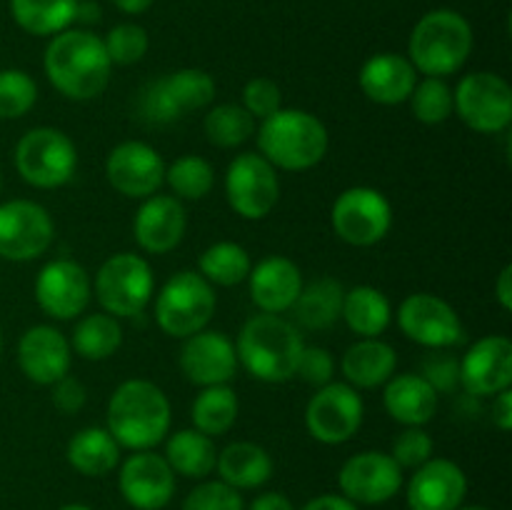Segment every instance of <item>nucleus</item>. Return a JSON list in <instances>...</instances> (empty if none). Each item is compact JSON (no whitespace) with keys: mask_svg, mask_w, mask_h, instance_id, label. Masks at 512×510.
Instances as JSON below:
<instances>
[{"mask_svg":"<svg viewBox=\"0 0 512 510\" xmlns=\"http://www.w3.org/2000/svg\"><path fill=\"white\" fill-rule=\"evenodd\" d=\"M45 78L68 100H93L105 93L113 73L103 38L83 28L53 35L43 55Z\"/></svg>","mask_w":512,"mask_h":510,"instance_id":"obj_1","label":"nucleus"},{"mask_svg":"<svg viewBox=\"0 0 512 510\" xmlns=\"http://www.w3.org/2000/svg\"><path fill=\"white\" fill-rule=\"evenodd\" d=\"M170 400L155 383L143 378L125 380L108 403V430L120 448L153 450L170 433Z\"/></svg>","mask_w":512,"mask_h":510,"instance_id":"obj_2","label":"nucleus"},{"mask_svg":"<svg viewBox=\"0 0 512 510\" xmlns=\"http://www.w3.org/2000/svg\"><path fill=\"white\" fill-rule=\"evenodd\" d=\"M303 348L300 330L275 313H258L245 320L235 343L238 363L263 383H285L295 378Z\"/></svg>","mask_w":512,"mask_h":510,"instance_id":"obj_3","label":"nucleus"},{"mask_svg":"<svg viewBox=\"0 0 512 510\" xmlns=\"http://www.w3.org/2000/svg\"><path fill=\"white\" fill-rule=\"evenodd\" d=\"M330 148L328 128L318 115L300 108H280L258 128V150L275 170L303 173L315 168Z\"/></svg>","mask_w":512,"mask_h":510,"instance_id":"obj_4","label":"nucleus"},{"mask_svg":"<svg viewBox=\"0 0 512 510\" xmlns=\"http://www.w3.org/2000/svg\"><path fill=\"white\" fill-rule=\"evenodd\" d=\"M473 53V25L458 10L438 8L415 23L408 40V60L425 78H448Z\"/></svg>","mask_w":512,"mask_h":510,"instance_id":"obj_5","label":"nucleus"},{"mask_svg":"<svg viewBox=\"0 0 512 510\" xmlns=\"http://www.w3.org/2000/svg\"><path fill=\"white\" fill-rule=\"evenodd\" d=\"M218 298L208 280L193 270H180L155 298V323L170 338H190L208 328Z\"/></svg>","mask_w":512,"mask_h":510,"instance_id":"obj_6","label":"nucleus"},{"mask_svg":"<svg viewBox=\"0 0 512 510\" xmlns=\"http://www.w3.org/2000/svg\"><path fill=\"white\" fill-rule=\"evenodd\" d=\"M153 268L135 253H115L95 273V298L113 318H135L153 300Z\"/></svg>","mask_w":512,"mask_h":510,"instance_id":"obj_7","label":"nucleus"},{"mask_svg":"<svg viewBox=\"0 0 512 510\" xmlns=\"http://www.w3.org/2000/svg\"><path fill=\"white\" fill-rule=\"evenodd\" d=\"M15 168L20 178L40 190H53L70 183L78 168V150L73 140L58 128H33L15 145Z\"/></svg>","mask_w":512,"mask_h":510,"instance_id":"obj_8","label":"nucleus"},{"mask_svg":"<svg viewBox=\"0 0 512 510\" xmlns=\"http://www.w3.org/2000/svg\"><path fill=\"white\" fill-rule=\"evenodd\" d=\"M453 108L475 133H503L512 123V88L503 75L478 70L465 75L453 90Z\"/></svg>","mask_w":512,"mask_h":510,"instance_id":"obj_9","label":"nucleus"},{"mask_svg":"<svg viewBox=\"0 0 512 510\" xmlns=\"http://www.w3.org/2000/svg\"><path fill=\"white\" fill-rule=\"evenodd\" d=\"M330 220L343 243L355 245V248H370L390 233L393 205L380 190L355 185L335 198Z\"/></svg>","mask_w":512,"mask_h":510,"instance_id":"obj_10","label":"nucleus"},{"mask_svg":"<svg viewBox=\"0 0 512 510\" xmlns=\"http://www.w3.org/2000/svg\"><path fill=\"white\" fill-rule=\"evenodd\" d=\"M225 198L240 218H268L280 198L278 170L260 153H240L225 170Z\"/></svg>","mask_w":512,"mask_h":510,"instance_id":"obj_11","label":"nucleus"},{"mask_svg":"<svg viewBox=\"0 0 512 510\" xmlns=\"http://www.w3.org/2000/svg\"><path fill=\"white\" fill-rule=\"evenodd\" d=\"M365 405L358 390L348 383H328L305 405V428L318 443L343 445L363 425Z\"/></svg>","mask_w":512,"mask_h":510,"instance_id":"obj_12","label":"nucleus"},{"mask_svg":"<svg viewBox=\"0 0 512 510\" xmlns=\"http://www.w3.org/2000/svg\"><path fill=\"white\" fill-rule=\"evenodd\" d=\"M398 325L405 338L430 350H450L465 340V328L453 305L433 293H413L400 303Z\"/></svg>","mask_w":512,"mask_h":510,"instance_id":"obj_13","label":"nucleus"},{"mask_svg":"<svg viewBox=\"0 0 512 510\" xmlns=\"http://www.w3.org/2000/svg\"><path fill=\"white\" fill-rule=\"evenodd\" d=\"M53 238V218L40 203L8 200L0 205V258L28 263L48 253Z\"/></svg>","mask_w":512,"mask_h":510,"instance_id":"obj_14","label":"nucleus"},{"mask_svg":"<svg viewBox=\"0 0 512 510\" xmlns=\"http://www.w3.org/2000/svg\"><path fill=\"white\" fill-rule=\"evenodd\" d=\"M403 468L383 450H363L343 463L338 473L340 495L355 505H383L403 488Z\"/></svg>","mask_w":512,"mask_h":510,"instance_id":"obj_15","label":"nucleus"},{"mask_svg":"<svg viewBox=\"0 0 512 510\" xmlns=\"http://www.w3.org/2000/svg\"><path fill=\"white\" fill-rule=\"evenodd\" d=\"M90 298H93V283L88 270L78 260H50L35 278V300L40 310L55 320H73L83 315Z\"/></svg>","mask_w":512,"mask_h":510,"instance_id":"obj_16","label":"nucleus"},{"mask_svg":"<svg viewBox=\"0 0 512 510\" xmlns=\"http://www.w3.org/2000/svg\"><path fill=\"white\" fill-rule=\"evenodd\" d=\"M105 178L125 198L145 200L165 183V163L153 145L125 140L108 153Z\"/></svg>","mask_w":512,"mask_h":510,"instance_id":"obj_17","label":"nucleus"},{"mask_svg":"<svg viewBox=\"0 0 512 510\" xmlns=\"http://www.w3.org/2000/svg\"><path fill=\"white\" fill-rule=\"evenodd\" d=\"M118 488L130 508L163 510L175 495V473L163 455L153 450H135L120 465Z\"/></svg>","mask_w":512,"mask_h":510,"instance_id":"obj_18","label":"nucleus"},{"mask_svg":"<svg viewBox=\"0 0 512 510\" xmlns=\"http://www.w3.org/2000/svg\"><path fill=\"white\" fill-rule=\"evenodd\" d=\"M460 385L475 398L498 395L512 385V343L505 335L475 340L460 360Z\"/></svg>","mask_w":512,"mask_h":510,"instance_id":"obj_19","label":"nucleus"},{"mask_svg":"<svg viewBox=\"0 0 512 510\" xmlns=\"http://www.w3.org/2000/svg\"><path fill=\"white\" fill-rule=\"evenodd\" d=\"M180 370L185 380L198 388L228 385L238 370V353L233 340L220 330H200L185 338L180 350Z\"/></svg>","mask_w":512,"mask_h":510,"instance_id":"obj_20","label":"nucleus"},{"mask_svg":"<svg viewBox=\"0 0 512 510\" xmlns=\"http://www.w3.org/2000/svg\"><path fill=\"white\" fill-rule=\"evenodd\" d=\"M468 495L463 468L448 458H430L413 470L405 488L410 510H458Z\"/></svg>","mask_w":512,"mask_h":510,"instance_id":"obj_21","label":"nucleus"},{"mask_svg":"<svg viewBox=\"0 0 512 510\" xmlns=\"http://www.w3.org/2000/svg\"><path fill=\"white\" fill-rule=\"evenodd\" d=\"M73 348L70 340L53 325H33L20 335L18 363L28 380L53 385L70 373Z\"/></svg>","mask_w":512,"mask_h":510,"instance_id":"obj_22","label":"nucleus"},{"mask_svg":"<svg viewBox=\"0 0 512 510\" xmlns=\"http://www.w3.org/2000/svg\"><path fill=\"white\" fill-rule=\"evenodd\" d=\"M188 230V213L175 195H150L133 220V235L150 255H165L180 245Z\"/></svg>","mask_w":512,"mask_h":510,"instance_id":"obj_23","label":"nucleus"},{"mask_svg":"<svg viewBox=\"0 0 512 510\" xmlns=\"http://www.w3.org/2000/svg\"><path fill=\"white\" fill-rule=\"evenodd\" d=\"M250 298L258 305L260 313H285L293 310L300 290H303V273L298 265L285 255H268L250 268L248 275Z\"/></svg>","mask_w":512,"mask_h":510,"instance_id":"obj_24","label":"nucleus"},{"mask_svg":"<svg viewBox=\"0 0 512 510\" xmlns=\"http://www.w3.org/2000/svg\"><path fill=\"white\" fill-rule=\"evenodd\" d=\"M358 80L365 98L373 103L400 105L413 93L415 83H418V70L413 68L408 55L378 53L365 60Z\"/></svg>","mask_w":512,"mask_h":510,"instance_id":"obj_25","label":"nucleus"},{"mask_svg":"<svg viewBox=\"0 0 512 510\" xmlns=\"http://www.w3.org/2000/svg\"><path fill=\"white\" fill-rule=\"evenodd\" d=\"M438 398L433 385L423 378V375L403 373L395 375L385 383L383 390V405L388 410V415L393 420H398L400 425H428L430 420L438 413Z\"/></svg>","mask_w":512,"mask_h":510,"instance_id":"obj_26","label":"nucleus"},{"mask_svg":"<svg viewBox=\"0 0 512 510\" xmlns=\"http://www.w3.org/2000/svg\"><path fill=\"white\" fill-rule=\"evenodd\" d=\"M345 383L358 388H378L395 375L398 368V353L390 343L380 338H360L350 345L340 363Z\"/></svg>","mask_w":512,"mask_h":510,"instance_id":"obj_27","label":"nucleus"},{"mask_svg":"<svg viewBox=\"0 0 512 510\" xmlns=\"http://www.w3.org/2000/svg\"><path fill=\"white\" fill-rule=\"evenodd\" d=\"M215 470L220 473V480L228 483L230 488L253 490L273 478V458L263 445L238 440V443H230L220 450Z\"/></svg>","mask_w":512,"mask_h":510,"instance_id":"obj_28","label":"nucleus"},{"mask_svg":"<svg viewBox=\"0 0 512 510\" xmlns=\"http://www.w3.org/2000/svg\"><path fill=\"white\" fill-rule=\"evenodd\" d=\"M65 458L85 478H103L120 465V445L108 428L90 425L68 440Z\"/></svg>","mask_w":512,"mask_h":510,"instance_id":"obj_29","label":"nucleus"},{"mask_svg":"<svg viewBox=\"0 0 512 510\" xmlns=\"http://www.w3.org/2000/svg\"><path fill=\"white\" fill-rule=\"evenodd\" d=\"M340 318L360 338H378L388 330L390 320H393V308L383 290L373 288V285H355V288L345 290Z\"/></svg>","mask_w":512,"mask_h":510,"instance_id":"obj_30","label":"nucleus"},{"mask_svg":"<svg viewBox=\"0 0 512 510\" xmlns=\"http://www.w3.org/2000/svg\"><path fill=\"white\" fill-rule=\"evenodd\" d=\"M165 460L173 468L175 475L183 478L203 480L208 478L218 463V448H215L213 438L203 435L195 428L178 430L165 443Z\"/></svg>","mask_w":512,"mask_h":510,"instance_id":"obj_31","label":"nucleus"},{"mask_svg":"<svg viewBox=\"0 0 512 510\" xmlns=\"http://www.w3.org/2000/svg\"><path fill=\"white\" fill-rule=\"evenodd\" d=\"M345 288L335 278H315L313 283L303 285L298 300H295V320L303 328L325 330L335 325L343 313Z\"/></svg>","mask_w":512,"mask_h":510,"instance_id":"obj_32","label":"nucleus"},{"mask_svg":"<svg viewBox=\"0 0 512 510\" xmlns=\"http://www.w3.org/2000/svg\"><path fill=\"white\" fill-rule=\"evenodd\" d=\"M78 0H10V15L30 35L53 38L75 23Z\"/></svg>","mask_w":512,"mask_h":510,"instance_id":"obj_33","label":"nucleus"},{"mask_svg":"<svg viewBox=\"0 0 512 510\" xmlns=\"http://www.w3.org/2000/svg\"><path fill=\"white\" fill-rule=\"evenodd\" d=\"M240 413L238 395L230 385H208L200 390L190 408L193 428L200 430L208 438L225 435L235 425Z\"/></svg>","mask_w":512,"mask_h":510,"instance_id":"obj_34","label":"nucleus"},{"mask_svg":"<svg viewBox=\"0 0 512 510\" xmlns=\"http://www.w3.org/2000/svg\"><path fill=\"white\" fill-rule=\"evenodd\" d=\"M120 343H123V328L118 318L108 313H90L75 325L70 348L85 360H108L110 355L118 353Z\"/></svg>","mask_w":512,"mask_h":510,"instance_id":"obj_35","label":"nucleus"},{"mask_svg":"<svg viewBox=\"0 0 512 510\" xmlns=\"http://www.w3.org/2000/svg\"><path fill=\"white\" fill-rule=\"evenodd\" d=\"M198 268L200 275H203L210 285L230 288V285H240L243 280H248L253 260H250V253L240 243L220 240V243H213L210 248H205L203 253H200Z\"/></svg>","mask_w":512,"mask_h":510,"instance_id":"obj_36","label":"nucleus"},{"mask_svg":"<svg viewBox=\"0 0 512 510\" xmlns=\"http://www.w3.org/2000/svg\"><path fill=\"white\" fill-rule=\"evenodd\" d=\"M203 130L205 138L218 148H238L255 135V118L243 105L223 103L208 110Z\"/></svg>","mask_w":512,"mask_h":510,"instance_id":"obj_37","label":"nucleus"},{"mask_svg":"<svg viewBox=\"0 0 512 510\" xmlns=\"http://www.w3.org/2000/svg\"><path fill=\"white\" fill-rule=\"evenodd\" d=\"M160 80H163L170 103H173L175 113L180 118L188 110L208 108L215 98V80L210 78V73L200 68H180L175 73L163 75Z\"/></svg>","mask_w":512,"mask_h":510,"instance_id":"obj_38","label":"nucleus"},{"mask_svg":"<svg viewBox=\"0 0 512 510\" xmlns=\"http://www.w3.org/2000/svg\"><path fill=\"white\" fill-rule=\"evenodd\" d=\"M165 183L178 200H203L215 185V170L200 155H180L165 168Z\"/></svg>","mask_w":512,"mask_h":510,"instance_id":"obj_39","label":"nucleus"},{"mask_svg":"<svg viewBox=\"0 0 512 510\" xmlns=\"http://www.w3.org/2000/svg\"><path fill=\"white\" fill-rule=\"evenodd\" d=\"M410 110L425 125H440L453 115V88L445 78H425L410 93Z\"/></svg>","mask_w":512,"mask_h":510,"instance_id":"obj_40","label":"nucleus"},{"mask_svg":"<svg viewBox=\"0 0 512 510\" xmlns=\"http://www.w3.org/2000/svg\"><path fill=\"white\" fill-rule=\"evenodd\" d=\"M38 85L25 70H0V120H18L33 110Z\"/></svg>","mask_w":512,"mask_h":510,"instance_id":"obj_41","label":"nucleus"},{"mask_svg":"<svg viewBox=\"0 0 512 510\" xmlns=\"http://www.w3.org/2000/svg\"><path fill=\"white\" fill-rule=\"evenodd\" d=\"M105 53L113 65H135L145 58L150 48L148 30L135 23H120L103 38Z\"/></svg>","mask_w":512,"mask_h":510,"instance_id":"obj_42","label":"nucleus"},{"mask_svg":"<svg viewBox=\"0 0 512 510\" xmlns=\"http://www.w3.org/2000/svg\"><path fill=\"white\" fill-rule=\"evenodd\" d=\"M180 510H245V503L240 490L223 480H203L190 490Z\"/></svg>","mask_w":512,"mask_h":510,"instance_id":"obj_43","label":"nucleus"},{"mask_svg":"<svg viewBox=\"0 0 512 510\" xmlns=\"http://www.w3.org/2000/svg\"><path fill=\"white\" fill-rule=\"evenodd\" d=\"M433 448L435 445L428 430L418 428V425H408V428L395 438L390 455H393V460L403 470H415L433 458Z\"/></svg>","mask_w":512,"mask_h":510,"instance_id":"obj_44","label":"nucleus"},{"mask_svg":"<svg viewBox=\"0 0 512 510\" xmlns=\"http://www.w3.org/2000/svg\"><path fill=\"white\" fill-rule=\"evenodd\" d=\"M243 108L248 110L253 118H270L273 113H278L283 108V93H280L278 83H273L265 75L258 78H250L243 88Z\"/></svg>","mask_w":512,"mask_h":510,"instance_id":"obj_45","label":"nucleus"},{"mask_svg":"<svg viewBox=\"0 0 512 510\" xmlns=\"http://www.w3.org/2000/svg\"><path fill=\"white\" fill-rule=\"evenodd\" d=\"M425 380L433 385L435 393H453L460 385V360L450 355L448 350H433L428 358L423 360V370H420Z\"/></svg>","mask_w":512,"mask_h":510,"instance_id":"obj_46","label":"nucleus"},{"mask_svg":"<svg viewBox=\"0 0 512 510\" xmlns=\"http://www.w3.org/2000/svg\"><path fill=\"white\" fill-rule=\"evenodd\" d=\"M333 373H335L333 355H330L325 348H320V345H313V348L305 345L303 353H300L295 375H298L303 383L315 385V388H323V385L333 383Z\"/></svg>","mask_w":512,"mask_h":510,"instance_id":"obj_47","label":"nucleus"},{"mask_svg":"<svg viewBox=\"0 0 512 510\" xmlns=\"http://www.w3.org/2000/svg\"><path fill=\"white\" fill-rule=\"evenodd\" d=\"M50 400H53V405L63 415H75L78 410H83L85 400H88V390H85V385L80 383L78 378L65 375L58 383H53V395H50Z\"/></svg>","mask_w":512,"mask_h":510,"instance_id":"obj_48","label":"nucleus"},{"mask_svg":"<svg viewBox=\"0 0 512 510\" xmlns=\"http://www.w3.org/2000/svg\"><path fill=\"white\" fill-rule=\"evenodd\" d=\"M493 423L498 425L503 433L512 428V390H500L493 400Z\"/></svg>","mask_w":512,"mask_h":510,"instance_id":"obj_49","label":"nucleus"},{"mask_svg":"<svg viewBox=\"0 0 512 510\" xmlns=\"http://www.w3.org/2000/svg\"><path fill=\"white\" fill-rule=\"evenodd\" d=\"M248 510H298L293 505V500L285 493L278 490H268V493H260L253 503L248 505Z\"/></svg>","mask_w":512,"mask_h":510,"instance_id":"obj_50","label":"nucleus"},{"mask_svg":"<svg viewBox=\"0 0 512 510\" xmlns=\"http://www.w3.org/2000/svg\"><path fill=\"white\" fill-rule=\"evenodd\" d=\"M300 510H360V508L355 503H350L345 495L325 493V495H318V498L308 500Z\"/></svg>","mask_w":512,"mask_h":510,"instance_id":"obj_51","label":"nucleus"},{"mask_svg":"<svg viewBox=\"0 0 512 510\" xmlns=\"http://www.w3.org/2000/svg\"><path fill=\"white\" fill-rule=\"evenodd\" d=\"M495 300H498L500 308L505 313L512 310V265H505L498 275V283H495Z\"/></svg>","mask_w":512,"mask_h":510,"instance_id":"obj_52","label":"nucleus"},{"mask_svg":"<svg viewBox=\"0 0 512 510\" xmlns=\"http://www.w3.org/2000/svg\"><path fill=\"white\" fill-rule=\"evenodd\" d=\"M75 20L83 25L98 23L100 20V5L93 0H78V10H75Z\"/></svg>","mask_w":512,"mask_h":510,"instance_id":"obj_53","label":"nucleus"},{"mask_svg":"<svg viewBox=\"0 0 512 510\" xmlns=\"http://www.w3.org/2000/svg\"><path fill=\"white\" fill-rule=\"evenodd\" d=\"M153 3L155 0H113L115 8L123 10V13H128V15L145 13V10H148Z\"/></svg>","mask_w":512,"mask_h":510,"instance_id":"obj_54","label":"nucleus"},{"mask_svg":"<svg viewBox=\"0 0 512 510\" xmlns=\"http://www.w3.org/2000/svg\"><path fill=\"white\" fill-rule=\"evenodd\" d=\"M60 510H93V508H90V505H83V503H68V505H63Z\"/></svg>","mask_w":512,"mask_h":510,"instance_id":"obj_55","label":"nucleus"},{"mask_svg":"<svg viewBox=\"0 0 512 510\" xmlns=\"http://www.w3.org/2000/svg\"><path fill=\"white\" fill-rule=\"evenodd\" d=\"M458 510H488V508H480V505H460Z\"/></svg>","mask_w":512,"mask_h":510,"instance_id":"obj_56","label":"nucleus"},{"mask_svg":"<svg viewBox=\"0 0 512 510\" xmlns=\"http://www.w3.org/2000/svg\"><path fill=\"white\" fill-rule=\"evenodd\" d=\"M0 348H3V335H0Z\"/></svg>","mask_w":512,"mask_h":510,"instance_id":"obj_57","label":"nucleus"},{"mask_svg":"<svg viewBox=\"0 0 512 510\" xmlns=\"http://www.w3.org/2000/svg\"><path fill=\"white\" fill-rule=\"evenodd\" d=\"M0 188H3V178H0Z\"/></svg>","mask_w":512,"mask_h":510,"instance_id":"obj_58","label":"nucleus"}]
</instances>
